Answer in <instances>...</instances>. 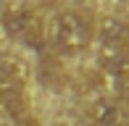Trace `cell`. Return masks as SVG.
I'll return each mask as SVG.
<instances>
[{"label": "cell", "mask_w": 129, "mask_h": 126, "mask_svg": "<svg viewBox=\"0 0 129 126\" xmlns=\"http://www.w3.org/2000/svg\"><path fill=\"white\" fill-rule=\"evenodd\" d=\"M0 110H5L13 118H21L26 113V100H24V92H21L19 84H5L0 89Z\"/></svg>", "instance_id": "obj_6"}, {"label": "cell", "mask_w": 129, "mask_h": 126, "mask_svg": "<svg viewBox=\"0 0 129 126\" xmlns=\"http://www.w3.org/2000/svg\"><path fill=\"white\" fill-rule=\"evenodd\" d=\"M32 21H34V13H32V11H26V8H5L0 26L5 29L8 37H24V32L29 29Z\"/></svg>", "instance_id": "obj_5"}, {"label": "cell", "mask_w": 129, "mask_h": 126, "mask_svg": "<svg viewBox=\"0 0 129 126\" xmlns=\"http://www.w3.org/2000/svg\"><path fill=\"white\" fill-rule=\"evenodd\" d=\"M92 37H95V26L79 11H63V13H58L53 19L50 42L63 55H77L82 50H87Z\"/></svg>", "instance_id": "obj_1"}, {"label": "cell", "mask_w": 129, "mask_h": 126, "mask_svg": "<svg viewBox=\"0 0 129 126\" xmlns=\"http://www.w3.org/2000/svg\"><path fill=\"white\" fill-rule=\"evenodd\" d=\"M92 126H129V110L113 100H98L92 105Z\"/></svg>", "instance_id": "obj_2"}, {"label": "cell", "mask_w": 129, "mask_h": 126, "mask_svg": "<svg viewBox=\"0 0 129 126\" xmlns=\"http://www.w3.org/2000/svg\"><path fill=\"white\" fill-rule=\"evenodd\" d=\"M100 63L108 74H113V79L129 74V53L126 47H116V45H103L100 53Z\"/></svg>", "instance_id": "obj_3"}, {"label": "cell", "mask_w": 129, "mask_h": 126, "mask_svg": "<svg viewBox=\"0 0 129 126\" xmlns=\"http://www.w3.org/2000/svg\"><path fill=\"white\" fill-rule=\"evenodd\" d=\"M103 45H116V47H129V24L121 19H105L98 29Z\"/></svg>", "instance_id": "obj_4"}, {"label": "cell", "mask_w": 129, "mask_h": 126, "mask_svg": "<svg viewBox=\"0 0 129 126\" xmlns=\"http://www.w3.org/2000/svg\"><path fill=\"white\" fill-rule=\"evenodd\" d=\"M116 92H119V100L129 108V74H124V76L116 79Z\"/></svg>", "instance_id": "obj_7"}, {"label": "cell", "mask_w": 129, "mask_h": 126, "mask_svg": "<svg viewBox=\"0 0 129 126\" xmlns=\"http://www.w3.org/2000/svg\"><path fill=\"white\" fill-rule=\"evenodd\" d=\"M71 126H90V123H71Z\"/></svg>", "instance_id": "obj_8"}]
</instances>
